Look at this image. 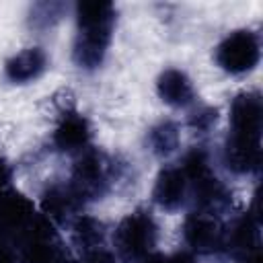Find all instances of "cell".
Here are the masks:
<instances>
[{
  "instance_id": "obj_4",
  "label": "cell",
  "mask_w": 263,
  "mask_h": 263,
  "mask_svg": "<svg viewBox=\"0 0 263 263\" xmlns=\"http://www.w3.org/2000/svg\"><path fill=\"white\" fill-rule=\"evenodd\" d=\"M154 222L150 216L138 212L127 216L117 228V247L125 257H144L154 245Z\"/></svg>"
},
{
  "instance_id": "obj_6",
  "label": "cell",
  "mask_w": 263,
  "mask_h": 263,
  "mask_svg": "<svg viewBox=\"0 0 263 263\" xmlns=\"http://www.w3.org/2000/svg\"><path fill=\"white\" fill-rule=\"evenodd\" d=\"M185 238L197 251H214L222 240V230L214 218L195 214L185 222Z\"/></svg>"
},
{
  "instance_id": "obj_8",
  "label": "cell",
  "mask_w": 263,
  "mask_h": 263,
  "mask_svg": "<svg viewBox=\"0 0 263 263\" xmlns=\"http://www.w3.org/2000/svg\"><path fill=\"white\" fill-rule=\"evenodd\" d=\"M109 37L111 35H107V31H80L76 49H74L76 62L84 68L99 66L109 45Z\"/></svg>"
},
{
  "instance_id": "obj_23",
  "label": "cell",
  "mask_w": 263,
  "mask_h": 263,
  "mask_svg": "<svg viewBox=\"0 0 263 263\" xmlns=\"http://www.w3.org/2000/svg\"><path fill=\"white\" fill-rule=\"evenodd\" d=\"M0 263H12V253L4 245H0Z\"/></svg>"
},
{
  "instance_id": "obj_2",
  "label": "cell",
  "mask_w": 263,
  "mask_h": 263,
  "mask_svg": "<svg viewBox=\"0 0 263 263\" xmlns=\"http://www.w3.org/2000/svg\"><path fill=\"white\" fill-rule=\"evenodd\" d=\"M25 259L27 263H68L60 242L51 230V224L43 218H35L25 238Z\"/></svg>"
},
{
  "instance_id": "obj_10",
  "label": "cell",
  "mask_w": 263,
  "mask_h": 263,
  "mask_svg": "<svg viewBox=\"0 0 263 263\" xmlns=\"http://www.w3.org/2000/svg\"><path fill=\"white\" fill-rule=\"evenodd\" d=\"M158 95L171 105H187L193 99V88L181 70H164L158 78Z\"/></svg>"
},
{
  "instance_id": "obj_26",
  "label": "cell",
  "mask_w": 263,
  "mask_h": 263,
  "mask_svg": "<svg viewBox=\"0 0 263 263\" xmlns=\"http://www.w3.org/2000/svg\"><path fill=\"white\" fill-rule=\"evenodd\" d=\"M173 263H191V259H187V257H183V255H181V257H177Z\"/></svg>"
},
{
  "instance_id": "obj_11",
  "label": "cell",
  "mask_w": 263,
  "mask_h": 263,
  "mask_svg": "<svg viewBox=\"0 0 263 263\" xmlns=\"http://www.w3.org/2000/svg\"><path fill=\"white\" fill-rule=\"evenodd\" d=\"M86 140H88V123L82 115H76V113L66 115L53 134V142L60 150L80 148L86 144Z\"/></svg>"
},
{
  "instance_id": "obj_13",
  "label": "cell",
  "mask_w": 263,
  "mask_h": 263,
  "mask_svg": "<svg viewBox=\"0 0 263 263\" xmlns=\"http://www.w3.org/2000/svg\"><path fill=\"white\" fill-rule=\"evenodd\" d=\"M183 193H185V177L181 171L168 168L158 175L154 187V199L162 208H177L183 201Z\"/></svg>"
},
{
  "instance_id": "obj_20",
  "label": "cell",
  "mask_w": 263,
  "mask_h": 263,
  "mask_svg": "<svg viewBox=\"0 0 263 263\" xmlns=\"http://www.w3.org/2000/svg\"><path fill=\"white\" fill-rule=\"evenodd\" d=\"M76 234L84 245H95L101 240V224L92 218H82L76 224Z\"/></svg>"
},
{
  "instance_id": "obj_24",
  "label": "cell",
  "mask_w": 263,
  "mask_h": 263,
  "mask_svg": "<svg viewBox=\"0 0 263 263\" xmlns=\"http://www.w3.org/2000/svg\"><path fill=\"white\" fill-rule=\"evenodd\" d=\"M144 263H173V261L166 259V257H162V255H152V257H148Z\"/></svg>"
},
{
  "instance_id": "obj_17",
  "label": "cell",
  "mask_w": 263,
  "mask_h": 263,
  "mask_svg": "<svg viewBox=\"0 0 263 263\" xmlns=\"http://www.w3.org/2000/svg\"><path fill=\"white\" fill-rule=\"evenodd\" d=\"M257 242V224L251 218H242L230 232V247L236 253H249Z\"/></svg>"
},
{
  "instance_id": "obj_18",
  "label": "cell",
  "mask_w": 263,
  "mask_h": 263,
  "mask_svg": "<svg viewBox=\"0 0 263 263\" xmlns=\"http://www.w3.org/2000/svg\"><path fill=\"white\" fill-rule=\"evenodd\" d=\"M150 142H152V146H154L156 152H160V154L171 152V150L177 146V129H175V125L162 123L160 127L152 129Z\"/></svg>"
},
{
  "instance_id": "obj_16",
  "label": "cell",
  "mask_w": 263,
  "mask_h": 263,
  "mask_svg": "<svg viewBox=\"0 0 263 263\" xmlns=\"http://www.w3.org/2000/svg\"><path fill=\"white\" fill-rule=\"evenodd\" d=\"M193 183H195V197L203 208H216L226 197L222 183L216 177H212V173L193 181Z\"/></svg>"
},
{
  "instance_id": "obj_15",
  "label": "cell",
  "mask_w": 263,
  "mask_h": 263,
  "mask_svg": "<svg viewBox=\"0 0 263 263\" xmlns=\"http://www.w3.org/2000/svg\"><path fill=\"white\" fill-rule=\"evenodd\" d=\"M76 199H80L72 189H62V187H53L45 193L43 197V210L51 220H64L68 212L74 210Z\"/></svg>"
},
{
  "instance_id": "obj_1",
  "label": "cell",
  "mask_w": 263,
  "mask_h": 263,
  "mask_svg": "<svg viewBox=\"0 0 263 263\" xmlns=\"http://www.w3.org/2000/svg\"><path fill=\"white\" fill-rule=\"evenodd\" d=\"M216 60L226 72H249L259 62V41L251 31H234L220 43Z\"/></svg>"
},
{
  "instance_id": "obj_3",
  "label": "cell",
  "mask_w": 263,
  "mask_h": 263,
  "mask_svg": "<svg viewBox=\"0 0 263 263\" xmlns=\"http://www.w3.org/2000/svg\"><path fill=\"white\" fill-rule=\"evenodd\" d=\"M232 140L247 144H261V99L257 92L238 95L230 111Z\"/></svg>"
},
{
  "instance_id": "obj_22",
  "label": "cell",
  "mask_w": 263,
  "mask_h": 263,
  "mask_svg": "<svg viewBox=\"0 0 263 263\" xmlns=\"http://www.w3.org/2000/svg\"><path fill=\"white\" fill-rule=\"evenodd\" d=\"M8 177H10V168L6 166V162H4V160H0V189L6 185Z\"/></svg>"
},
{
  "instance_id": "obj_25",
  "label": "cell",
  "mask_w": 263,
  "mask_h": 263,
  "mask_svg": "<svg viewBox=\"0 0 263 263\" xmlns=\"http://www.w3.org/2000/svg\"><path fill=\"white\" fill-rule=\"evenodd\" d=\"M247 263H261V257H259V253H255L251 259H247Z\"/></svg>"
},
{
  "instance_id": "obj_21",
  "label": "cell",
  "mask_w": 263,
  "mask_h": 263,
  "mask_svg": "<svg viewBox=\"0 0 263 263\" xmlns=\"http://www.w3.org/2000/svg\"><path fill=\"white\" fill-rule=\"evenodd\" d=\"M82 263H113V259H111V255L105 253V251H92V253H88V255L84 257Z\"/></svg>"
},
{
  "instance_id": "obj_14",
  "label": "cell",
  "mask_w": 263,
  "mask_h": 263,
  "mask_svg": "<svg viewBox=\"0 0 263 263\" xmlns=\"http://www.w3.org/2000/svg\"><path fill=\"white\" fill-rule=\"evenodd\" d=\"M259 158H261V146L228 140V144H226V162L232 171L249 173V171L259 166Z\"/></svg>"
},
{
  "instance_id": "obj_12",
  "label": "cell",
  "mask_w": 263,
  "mask_h": 263,
  "mask_svg": "<svg viewBox=\"0 0 263 263\" xmlns=\"http://www.w3.org/2000/svg\"><path fill=\"white\" fill-rule=\"evenodd\" d=\"M113 4L109 2H80L78 29L80 31H111Z\"/></svg>"
},
{
  "instance_id": "obj_5",
  "label": "cell",
  "mask_w": 263,
  "mask_h": 263,
  "mask_svg": "<svg viewBox=\"0 0 263 263\" xmlns=\"http://www.w3.org/2000/svg\"><path fill=\"white\" fill-rule=\"evenodd\" d=\"M33 205L21 193L0 195V238H25L33 224Z\"/></svg>"
},
{
  "instance_id": "obj_9",
  "label": "cell",
  "mask_w": 263,
  "mask_h": 263,
  "mask_svg": "<svg viewBox=\"0 0 263 263\" xmlns=\"http://www.w3.org/2000/svg\"><path fill=\"white\" fill-rule=\"evenodd\" d=\"M43 68H45V53L39 47H31L16 53L12 60H8L6 76L14 82H27L35 78Z\"/></svg>"
},
{
  "instance_id": "obj_19",
  "label": "cell",
  "mask_w": 263,
  "mask_h": 263,
  "mask_svg": "<svg viewBox=\"0 0 263 263\" xmlns=\"http://www.w3.org/2000/svg\"><path fill=\"white\" fill-rule=\"evenodd\" d=\"M210 175V168H208V160H205V154L201 150H193L185 156V164H183V177H189L191 181H197L201 177Z\"/></svg>"
},
{
  "instance_id": "obj_7",
  "label": "cell",
  "mask_w": 263,
  "mask_h": 263,
  "mask_svg": "<svg viewBox=\"0 0 263 263\" xmlns=\"http://www.w3.org/2000/svg\"><path fill=\"white\" fill-rule=\"evenodd\" d=\"M103 179H105V166L101 156L97 152H86L76 164V171H74L76 185L72 187V191L78 197L99 193V185L103 183Z\"/></svg>"
}]
</instances>
